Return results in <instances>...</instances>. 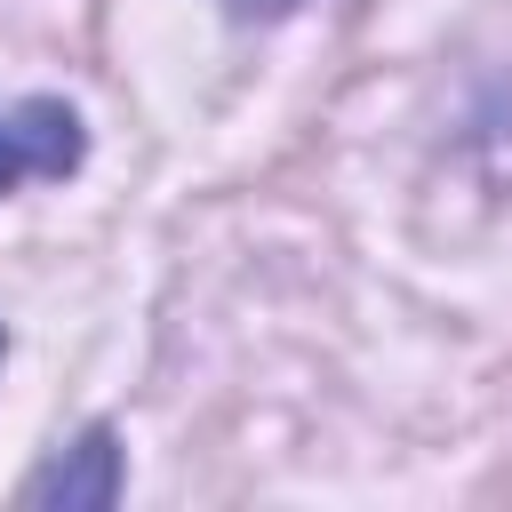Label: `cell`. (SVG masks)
Wrapping results in <instances>:
<instances>
[{
	"label": "cell",
	"instance_id": "1",
	"mask_svg": "<svg viewBox=\"0 0 512 512\" xmlns=\"http://www.w3.org/2000/svg\"><path fill=\"white\" fill-rule=\"evenodd\" d=\"M64 168H80V120H72V104H56V96L0 104V192L48 184Z\"/></svg>",
	"mask_w": 512,
	"mask_h": 512
},
{
	"label": "cell",
	"instance_id": "2",
	"mask_svg": "<svg viewBox=\"0 0 512 512\" xmlns=\"http://www.w3.org/2000/svg\"><path fill=\"white\" fill-rule=\"evenodd\" d=\"M112 480H120L112 432H88V440L72 448V464H48L24 496H32V504H112Z\"/></svg>",
	"mask_w": 512,
	"mask_h": 512
},
{
	"label": "cell",
	"instance_id": "3",
	"mask_svg": "<svg viewBox=\"0 0 512 512\" xmlns=\"http://www.w3.org/2000/svg\"><path fill=\"white\" fill-rule=\"evenodd\" d=\"M240 16H280V8H296V0H232Z\"/></svg>",
	"mask_w": 512,
	"mask_h": 512
}]
</instances>
